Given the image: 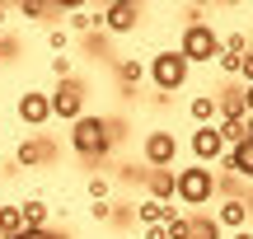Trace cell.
<instances>
[{"label": "cell", "mask_w": 253, "mask_h": 239, "mask_svg": "<svg viewBox=\"0 0 253 239\" xmlns=\"http://www.w3.org/2000/svg\"><path fill=\"white\" fill-rule=\"evenodd\" d=\"M47 42H52V52H66V42H71V33H66V28H52V33H47Z\"/></svg>", "instance_id": "484cf974"}, {"label": "cell", "mask_w": 253, "mask_h": 239, "mask_svg": "<svg viewBox=\"0 0 253 239\" xmlns=\"http://www.w3.org/2000/svg\"><path fill=\"white\" fill-rule=\"evenodd\" d=\"M99 28H108V33H136L141 28V5H131V0H113V5H103L99 9Z\"/></svg>", "instance_id": "52a82bcc"}, {"label": "cell", "mask_w": 253, "mask_h": 239, "mask_svg": "<svg viewBox=\"0 0 253 239\" xmlns=\"http://www.w3.org/2000/svg\"><path fill=\"white\" fill-rule=\"evenodd\" d=\"M188 118L192 122H197V127H216V122H220V113H216V94H197V99H192L188 103Z\"/></svg>", "instance_id": "9a60e30c"}, {"label": "cell", "mask_w": 253, "mask_h": 239, "mask_svg": "<svg viewBox=\"0 0 253 239\" xmlns=\"http://www.w3.org/2000/svg\"><path fill=\"white\" fill-rule=\"evenodd\" d=\"M164 235H169V239H192V221H188V211L173 216V221L164 225Z\"/></svg>", "instance_id": "cb8c5ba5"}, {"label": "cell", "mask_w": 253, "mask_h": 239, "mask_svg": "<svg viewBox=\"0 0 253 239\" xmlns=\"http://www.w3.org/2000/svg\"><path fill=\"white\" fill-rule=\"evenodd\" d=\"M14 113H19V122H24L28 131H42L47 122H52V103H47L42 89H24L19 103H14Z\"/></svg>", "instance_id": "9c48e42d"}, {"label": "cell", "mask_w": 253, "mask_h": 239, "mask_svg": "<svg viewBox=\"0 0 253 239\" xmlns=\"http://www.w3.org/2000/svg\"><path fill=\"white\" fill-rule=\"evenodd\" d=\"M145 75L155 80V89H160V94H173V89H183V84H188L192 66H188V56H183L178 47H164V52L150 56V71H145Z\"/></svg>", "instance_id": "3957f363"}, {"label": "cell", "mask_w": 253, "mask_h": 239, "mask_svg": "<svg viewBox=\"0 0 253 239\" xmlns=\"http://www.w3.org/2000/svg\"><path fill=\"white\" fill-rule=\"evenodd\" d=\"M24 235V216H19V202L0 206V239H19Z\"/></svg>", "instance_id": "d6986e66"}, {"label": "cell", "mask_w": 253, "mask_h": 239, "mask_svg": "<svg viewBox=\"0 0 253 239\" xmlns=\"http://www.w3.org/2000/svg\"><path fill=\"white\" fill-rule=\"evenodd\" d=\"M220 52L225 56H244L249 52V33H225L220 38Z\"/></svg>", "instance_id": "603a6c76"}, {"label": "cell", "mask_w": 253, "mask_h": 239, "mask_svg": "<svg viewBox=\"0 0 253 239\" xmlns=\"http://www.w3.org/2000/svg\"><path fill=\"white\" fill-rule=\"evenodd\" d=\"M230 239H253V225H244V230H235Z\"/></svg>", "instance_id": "1f68e13d"}, {"label": "cell", "mask_w": 253, "mask_h": 239, "mask_svg": "<svg viewBox=\"0 0 253 239\" xmlns=\"http://www.w3.org/2000/svg\"><path fill=\"white\" fill-rule=\"evenodd\" d=\"M225 169H230L235 178H249V183H253V136L244 141V146L225 150Z\"/></svg>", "instance_id": "4fadbf2b"}, {"label": "cell", "mask_w": 253, "mask_h": 239, "mask_svg": "<svg viewBox=\"0 0 253 239\" xmlns=\"http://www.w3.org/2000/svg\"><path fill=\"white\" fill-rule=\"evenodd\" d=\"M178 52L188 56V66H207V61L220 56V33L207 19H192V24L183 28V38H178Z\"/></svg>", "instance_id": "277c9868"}, {"label": "cell", "mask_w": 253, "mask_h": 239, "mask_svg": "<svg viewBox=\"0 0 253 239\" xmlns=\"http://www.w3.org/2000/svg\"><path fill=\"white\" fill-rule=\"evenodd\" d=\"M249 136H253V113H249Z\"/></svg>", "instance_id": "836d02e7"}, {"label": "cell", "mask_w": 253, "mask_h": 239, "mask_svg": "<svg viewBox=\"0 0 253 239\" xmlns=\"http://www.w3.org/2000/svg\"><path fill=\"white\" fill-rule=\"evenodd\" d=\"M118 141H122V127L113 118H94V113H84L80 122H71V150L80 159H103Z\"/></svg>", "instance_id": "6da1fadb"}, {"label": "cell", "mask_w": 253, "mask_h": 239, "mask_svg": "<svg viewBox=\"0 0 253 239\" xmlns=\"http://www.w3.org/2000/svg\"><path fill=\"white\" fill-rule=\"evenodd\" d=\"M216 131H220V141H225V150H235V146L249 141V118H220Z\"/></svg>", "instance_id": "ac0fdd59"}, {"label": "cell", "mask_w": 253, "mask_h": 239, "mask_svg": "<svg viewBox=\"0 0 253 239\" xmlns=\"http://www.w3.org/2000/svg\"><path fill=\"white\" fill-rule=\"evenodd\" d=\"M188 146H192V155H197L202 169H211V164H220V159H225V141H220L216 127H197Z\"/></svg>", "instance_id": "30bf717a"}, {"label": "cell", "mask_w": 253, "mask_h": 239, "mask_svg": "<svg viewBox=\"0 0 253 239\" xmlns=\"http://www.w3.org/2000/svg\"><path fill=\"white\" fill-rule=\"evenodd\" d=\"M216 197V174L202 164H188V169H173V202L178 206H207Z\"/></svg>", "instance_id": "7a4b0ae2"}, {"label": "cell", "mask_w": 253, "mask_h": 239, "mask_svg": "<svg viewBox=\"0 0 253 239\" xmlns=\"http://www.w3.org/2000/svg\"><path fill=\"white\" fill-rule=\"evenodd\" d=\"M249 221H253V206L244 202V197H225V202L216 206V225L220 230H244Z\"/></svg>", "instance_id": "8fae6325"}, {"label": "cell", "mask_w": 253, "mask_h": 239, "mask_svg": "<svg viewBox=\"0 0 253 239\" xmlns=\"http://www.w3.org/2000/svg\"><path fill=\"white\" fill-rule=\"evenodd\" d=\"M19 216H24V230H47L52 206H47L42 197H24V202H19Z\"/></svg>", "instance_id": "e0dca14e"}, {"label": "cell", "mask_w": 253, "mask_h": 239, "mask_svg": "<svg viewBox=\"0 0 253 239\" xmlns=\"http://www.w3.org/2000/svg\"><path fill=\"white\" fill-rule=\"evenodd\" d=\"M141 159L150 169H178V136L169 127H155L141 136Z\"/></svg>", "instance_id": "5b68a950"}, {"label": "cell", "mask_w": 253, "mask_h": 239, "mask_svg": "<svg viewBox=\"0 0 253 239\" xmlns=\"http://www.w3.org/2000/svg\"><path fill=\"white\" fill-rule=\"evenodd\" d=\"M141 239H169V235H164V225H145Z\"/></svg>", "instance_id": "f546056e"}, {"label": "cell", "mask_w": 253, "mask_h": 239, "mask_svg": "<svg viewBox=\"0 0 253 239\" xmlns=\"http://www.w3.org/2000/svg\"><path fill=\"white\" fill-rule=\"evenodd\" d=\"M84 193H89L94 202H108V193H113V183H108V178H103V174H94L89 183H84Z\"/></svg>", "instance_id": "d4e9b609"}, {"label": "cell", "mask_w": 253, "mask_h": 239, "mask_svg": "<svg viewBox=\"0 0 253 239\" xmlns=\"http://www.w3.org/2000/svg\"><path fill=\"white\" fill-rule=\"evenodd\" d=\"M52 159H56V146L42 136V131H28V136L14 146V164L19 169H42V164H52Z\"/></svg>", "instance_id": "ba28073f"}, {"label": "cell", "mask_w": 253, "mask_h": 239, "mask_svg": "<svg viewBox=\"0 0 253 239\" xmlns=\"http://www.w3.org/2000/svg\"><path fill=\"white\" fill-rule=\"evenodd\" d=\"M66 24H71V33H94L99 28V9H71Z\"/></svg>", "instance_id": "ffe728a7"}, {"label": "cell", "mask_w": 253, "mask_h": 239, "mask_svg": "<svg viewBox=\"0 0 253 239\" xmlns=\"http://www.w3.org/2000/svg\"><path fill=\"white\" fill-rule=\"evenodd\" d=\"M47 103H52V118L80 122V118H84V84H80V80H61L52 94H47Z\"/></svg>", "instance_id": "8992f818"}, {"label": "cell", "mask_w": 253, "mask_h": 239, "mask_svg": "<svg viewBox=\"0 0 253 239\" xmlns=\"http://www.w3.org/2000/svg\"><path fill=\"white\" fill-rule=\"evenodd\" d=\"M244 108L253 113V84H244Z\"/></svg>", "instance_id": "4dcf8cb0"}, {"label": "cell", "mask_w": 253, "mask_h": 239, "mask_svg": "<svg viewBox=\"0 0 253 239\" xmlns=\"http://www.w3.org/2000/svg\"><path fill=\"white\" fill-rule=\"evenodd\" d=\"M239 80H244V84H253V47L244 52V66H239Z\"/></svg>", "instance_id": "83f0119b"}, {"label": "cell", "mask_w": 253, "mask_h": 239, "mask_svg": "<svg viewBox=\"0 0 253 239\" xmlns=\"http://www.w3.org/2000/svg\"><path fill=\"white\" fill-rule=\"evenodd\" d=\"M173 216H183V206L155 202V197H141V206H136V221H141V225H169Z\"/></svg>", "instance_id": "7c38bea8"}, {"label": "cell", "mask_w": 253, "mask_h": 239, "mask_svg": "<svg viewBox=\"0 0 253 239\" xmlns=\"http://www.w3.org/2000/svg\"><path fill=\"white\" fill-rule=\"evenodd\" d=\"M89 216H94L99 225H103V221H113V202H94V206H89Z\"/></svg>", "instance_id": "4316f807"}, {"label": "cell", "mask_w": 253, "mask_h": 239, "mask_svg": "<svg viewBox=\"0 0 253 239\" xmlns=\"http://www.w3.org/2000/svg\"><path fill=\"white\" fill-rule=\"evenodd\" d=\"M141 80H145V61H136V56H122V61H118V84H122L126 99L141 89Z\"/></svg>", "instance_id": "5bb4252c"}, {"label": "cell", "mask_w": 253, "mask_h": 239, "mask_svg": "<svg viewBox=\"0 0 253 239\" xmlns=\"http://www.w3.org/2000/svg\"><path fill=\"white\" fill-rule=\"evenodd\" d=\"M5 24H9V9H5V5H0V28H5Z\"/></svg>", "instance_id": "d6a6232c"}, {"label": "cell", "mask_w": 253, "mask_h": 239, "mask_svg": "<svg viewBox=\"0 0 253 239\" xmlns=\"http://www.w3.org/2000/svg\"><path fill=\"white\" fill-rule=\"evenodd\" d=\"M188 221H192V239H220L216 216H197V211H188Z\"/></svg>", "instance_id": "44dd1931"}, {"label": "cell", "mask_w": 253, "mask_h": 239, "mask_svg": "<svg viewBox=\"0 0 253 239\" xmlns=\"http://www.w3.org/2000/svg\"><path fill=\"white\" fill-rule=\"evenodd\" d=\"M47 71H52L56 80H75V61H71V56H66V52H56L52 61H47Z\"/></svg>", "instance_id": "7402d4cb"}, {"label": "cell", "mask_w": 253, "mask_h": 239, "mask_svg": "<svg viewBox=\"0 0 253 239\" xmlns=\"http://www.w3.org/2000/svg\"><path fill=\"white\" fill-rule=\"evenodd\" d=\"M145 197L173 202V169H150V174H145Z\"/></svg>", "instance_id": "2e32d148"}, {"label": "cell", "mask_w": 253, "mask_h": 239, "mask_svg": "<svg viewBox=\"0 0 253 239\" xmlns=\"http://www.w3.org/2000/svg\"><path fill=\"white\" fill-rule=\"evenodd\" d=\"M19 239H61V235H56V230H52V225H47V230H24V235H19Z\"/></svg>", "instance_id": "f1b7e54d"}]
</instances>
